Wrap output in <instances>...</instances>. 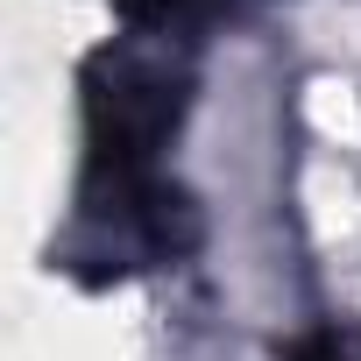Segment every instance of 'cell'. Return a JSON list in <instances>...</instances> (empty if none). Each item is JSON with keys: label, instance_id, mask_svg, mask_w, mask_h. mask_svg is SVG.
Listing matches in <instances>:
<instances>
[{"label": "cell", "instance_id": "1", "mask_svg": "<svg viewBox=\"0 0 361 361\" xmlns=\"http://www.w3.org/2000/svg\"><path fill=\"white\" fill-rule=\"evenodd\" d=\"M312 361H347V354H340L333 340H319V347H312Z\"/></svg>", "mask_w": 361, "mask_h": 361}]
</instances>
